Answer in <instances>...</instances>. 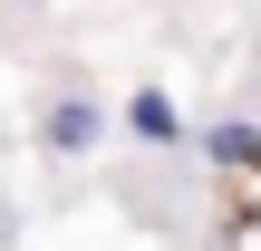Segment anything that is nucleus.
Returning <instances> with one entry per match:
<instances>
[{"instance_id":"f03ea898","label":"nucleus","mask_w":261,"mask_h":251,"mask_svg":"<svg viewBox=\"0 0 261 251\" xmlns=\"http://www.w3.org/2000/svg\"><path fill=\"white\" fill-rule=\"evenodd\" d=\"M126 135H145V145H174V135H184V116H174V97H165V87H145V97L126 106Z\"/></svg>"},{"instance_id":"f257e3e1","label":"nucleus","mask_w":261,"mask_h":251,"mask_svg":"<svg viewBox=\"0 0 261 251\" xmlns=\"http://www.w3.org/2000/svg\"><path fill=\"white\" fill-rule=\"evenodd\" d=\"M97 135H107V116H97L87 97H58V106H48V145H58V155H87Z\"/></svg>"},{"instance_id":"7ed1b4c3","label":"nucleus","mask_w":261,"mask_h":251,"mask_svg":"<svg viewBox=\"0 0 261 251\" xmlns=\"http://www.w3.org/2000/svg\"><path fill=\"white\" fill-rule=\"evenodd\" d=\"M203 145H213V155H223V164H252V155H261V135H252V126H213V135H203Z\"/></svg>"}]
</instances>
